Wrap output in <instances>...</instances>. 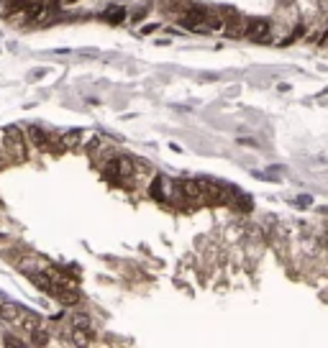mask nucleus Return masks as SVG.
Masks as SVG:
<instances>
[{"mask_svg":"<svg viewBox=\"0 0 328 348\" xmlns=\"http://www.w3.org/2000/svg\"><path fill=\"white\" fill-rule=\"evenodd\" d=\"M3 146L11 156V162H26L28 159V141H26V136L18 125H8L3 131Z\"/></svg>","mask_w":328,"mask_h":348,"instance_id":"f257e3e1","label":"nucleus"},{"mask_svg":"<svg viewBox=\"0 0 328 348\" xmlns=\"http://www.w3.org/2000/svg\"><path fill=\"white\" fill-rule=\"evenodd\" d=\"M28 141H31V146H36L39 151H62L64 146H62V141L59 144H54V138L41 128V125H28Z\"/></svg>","mask_w":328,"mask_h":348,"instance_id":"f03ea898","label":"nucleus"},{"mask_svg":"<svg viewBox=\"0 0 328 348\" xmlns=\"http://www.w3.org/2000/svg\"><path fill=\"white\" fill-rule=\"evenodd\" d=\"M26 315H28V310H23L21 305H13V302L0 305V320H3L6 325H11V328H16V330H21Z\"/></svg>","mask_w":328,"mask_h":348,"instance_id":"7ed1b4c3","label":"nucleus"},{"mask_svg":"<svg viewBox=\"0 0 328 348\" xmlns=\"http://www.w3.org/2000/svg\"><path fill=\"white\" fill-rule=\"evenodd\" d=\"M49 295H51L54 300H59L62 305H67V307H72V305L80 302V292H77V287H72L70 282H54V287L49 290Z\"/></svg>","mask_w":328,"mask_h":348,"instance_id":"20e7f679","label":"nucleus"},{"mask_svg":"<svg viewBox=\"0 0 328 348\" xmlns=\"http://www.w3.org/2000/svg\"><path fill=\"white\" fill-rule=\"evenodd\" d=\"M246 36L251 39V41H270L272 39V23L270 21H264V18H254V21H249V26H246Z\"/></svg>","mask_w":328,"mask_h":348,"instance_id":"39448f33","label":"nucleus"},{"mask_svg":"<svg viewBox=\"0 0 328 348\" xmlns=\"http://www.w3.org/2000/svg\"><path fill=\"white\" fill-rule=\"evenodd\" d=\"M70 325L77 328V330L95 333V330H93V320H90V315H85V312H72V315H70Z\"/></svg>","mask_w":328,"mask_h":348,"instance_id":"423d86ee","label":"nucleus"},{"mask_svg":"<svg viewBox=\"0 0 328 348\" xmlns=\"http://www.w3.org/2000/svg\"><path fill=\"white\" fill-rule=\"evenodd\" d=\"M49 340H51V330L44 325H39L34 333H28V345H46Z\"/></svg>","mask_w":328,"mask_h":348,"instance_id":"0eeeda50","label":"nucleus"},{"mask_svg":"<svg viewBox=\"0 0 328 348\" xmlns=\"http://www.w3.org/2000/svg\"><path fill=\"white\" fill-rule=\"evenodd\" d=\"M164 177H154V182L149 184V195L154 197V200H159V202H164L167 200V192H164Z\"/></svg>","mask_w":328,"mask_h":348,"instance_id":"6e6552de","label":"nucleus"},{"mask_svg":"<svg viewBox=\"0 0 328 348\" xmlns=\"http://www.w3.org/2000/svg\"><path fill=\"white\" fill-rule=\"evenodd\" d=\"M80 136H82V133H80L77 128L70 131V133H64V136H62V146H64V149H75V146L80 144Z\"/></svg>","mask_w":328,"mask_h":348,"instance_id":"1a4fd4ad","label":"nucleus"},{"mask_svg":"<svg viewBox=\"0 0 328 348\" xmlns=\"http://www.w3.org/2000/svg\"><path fill=\"white\" fill-rule=\"evenodd\" d=\"M123 16H126V13H123V8H118V6H115V8L110 6V8L105 11V18H108L110 23H121V21H123Z\"/></svg>","mask_w":328,"mask_h":348,"instance_id":"9d476101","label":"nucleus"},{"mask_svg":"<svg viewBox=\"0 0 328 348\" xmlns=\"http://www.w3.org/2000/svg\"><path fill=\"white\" fill-rule=\"evenodd\" d=\"M3 345H28V340H23V338H18V335H6L3 338Z\"/></svg>","mask_w":328,"mask_h":348,"instance_id":"9b49d317","label":"nucleus"},{"mask_svg":"<svg viewBox=\"0 0 328 348\" xmlns=\"http://www.w3.org/2000/svg\"><path fill=\"white\" fill-rule=\"evenodd\" d=\"M8 164H13V162H11V156H8V151H6L3 146H0V172H3V169H6Z\"/></svg>","mask_w":328,"mask_h":348,"instance_id":"f8f14e48","label":"nucleus"},{"mask_svg":"<svg viewBox=\"0 0 328 348\" xmlns=\"http://www.w3.org/2000/svg\"><path fill=\"white\" fill-rule=\"evenodd\" d=\"M310 202H313V200H310L308 195H300V197H297V205H303V207H308Z\"/></svg>","mask_w":328,"mask_h":348,"instance_id":"ddd939ff","label":"nucleus"},{"mask_svg":"<svg viewBox=\"0 0 328 348\" xmlns=\"http://www.w3.org/2000/svg\"><path fill=\"white\" fill-rule=\"evenodd\" d=\"M323 241H325V246H328V228H325V233H323Z\"/></svg>","mask_w":328,"mask_h":348,"instance_id":"4468645a","label":"nucleus"},{"mask_svg":"<svg viewBox=\"0 0 328 348\" xmlns=\"http://www.w3.org/2000/svg\"><path fill=\"white\" fill-rule=\"evenodd\" d=\"M64 3H75V0H64Z\"/></svg>","mask_w":328,"mask_h":348,"instance_id":"2eb2a0df","label":"nucleus"}]
</instances>
